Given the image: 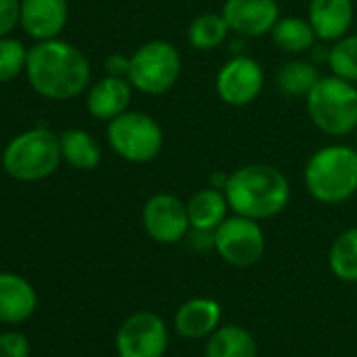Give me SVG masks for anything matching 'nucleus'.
Returning a JSON list of instances; mask_svg holds the SVG:
<instances>
[{"instance_id":"obj_1","label":"nucleus","mask_w":357,"mask_h":357,"mask_svg":"<svg viewBox=\"0 0 357 357\" xmlns=\"http://www.w3.org/2000/svg\"><path fill=\"white\" fill-rule=\"evenodd\" d=\"M26 72L32 89L55 101L78 97L91 82V63L86 55L59 38L40 40L30 49Z\"/></svg>"},{"instance_id":"obj_8","label":"nucleus","mask_w":357,"mask_h":357,"mask_svg":"<svg viewBox=\"0 0 357 357\" xmlns=\"http://www.w3.org/2000/svg\"><path fill=\"white\" fill-rule=\"evenodd\" d=\"M217 255L234 267H250L261 261L265 252V234L259 221L234 215L215 229Z\"/></svg>"},{"instance_id":"obj_15","label":"nucleus","mask_w":357,"mask_h":357,"mask_svg":"<svg viewBox=\"0 0 357 357\" xmlns=\"http://www.w3.org/2000/svg\"><path fill=\"white\" fill-rule=\"evenodd\" d=\"M355 17L353 0H311L309 3V24L315 36L321 40L336 43L347 36Z\"/></svg>"},{"instance_id":"obj_12","label":"nucleus","mask_w":357,"mask_h":357,"mask_svg":"<svg viewBox=\"0 0 357 357\" xmlns=\"http://www.w3.org/2000/svg\"><path fill=\"white\" fill-rule=\"evenodd\" d=\"M223 17L231 32L261 38L271 34L280 20V7L275 0H225Z\"/></svg>"},{"instance_id":"obj_16","label":"nucleus","mask_w":357,"mask_h":357,"mask_svg":"<svg viewBox=\"0 0 357 357\" xmlns=\"http://www.w3.org/2000/svg\"><path fill=\"white\" fill-rule=\"evenodd\" d=\"M132 99V84L126 78L105 76L95 86H91L86 97L89 114L97 120H114L124 114Z\"/></svg>"},{"instance_id":"obj_6","label":"nucleus","mask_w":357,"mask_h":357,"mask_svg":"<svg viewBox=\"0 0 357 357\" xmlns=\"http://www.w3.org/2000/svg\"><path fill=\"white\" fill-rule=\"evenodd\" d=\"M178 76H181V55L166 40L145 43L130 55L126 80L143 95L168 93Z\"/></svg>"},{"instance_id":"obj_14","label":"nucleus","mask_w":357,"mask_h":357,"mask_svg":"<svg viewBox=\"0 0 357 357\" xmlns=\"http://www.w3.org/2000/svg\"><path fill=\"white\" fill-rule=\"evenodd\" d=\"M36 305V290L26 278L0 271V321L22 324L34 315Z\"/></svg>"},{"instance_id":"obj_26","label":"nucleus","mask_w":357,"mask_h":357,"mask_svg":"<svg viewBox=\"0 0 357 357\" xmlns=\"http://www.w3.org/2000/svg\"><path fill=\"white\" fill-rule=\"evenodd\" d=\"M28 63V51L22 40L15 38H0V82L15 80Z\"/></svg>"},{"instance_id":"obj_21","label":"nucleus","mask_w":357,"mask_h":357,"mask_svg":"<svg viewBox=\"0 0 357 357\" xmlns=\"http://www.w3.org/2000/svg\"><path fill=\"white\" fill-rule=\"evenodd\" d=\"M315 30L311 28L309 20L305 22L303 17L290 15V17H280L278 24L271 30V40L273 45L284 51V53H305L313 47L315 43Z\"/></svg>"},{"instance_id":"obj_18","label":"nucleus","mask_w":357,"mask_h":357,"mask_svg":"<svg viewBox=\"0 0 357 357\" xmlns=\"http://www.w3.org/2000/svg\"><path fill=\"white\" fill-rule=\"evenodd\" d=\"M229 202L225 198V192L219 188H204L196 192L188 202V215L192 229L202 231H215L229 213Z\"/></svg>"},{"instance_id":"obj_27","label":"nucleus","mask_w":357,"mask_h":357,"mask_svg":"<svg viewBox=\"0 0 357 357\" xmlns=\"http://www.w3.org/2000/svg\"><path fill=\"white\" fill-rule=\"evenodd\" d=\"M0 357H30V340L22 332L0 334Z\"/></svg>"},{"instance_id":"obj_24","label":"nucleus","mask_w":357,"mask_h":357,"mask_svg":"<svg viewBox=\"0 0 357 357\" xmlns=\"http://www.w3.org/2000/svg\"><path fill=\"white\" fill-rule=\"evenodd\" d=\"M328 263L342 282H357V227L342 231L330 246Z\"/></svg>"},{"instance_id":"obj_30","label":"nucleus","mask_w":357,"mask_h":357,"mask_svg":"<svg viewBox=\"0 0 357 357\" xmlns=\"http://www.w3.org/2000/svg\"><path fill=\"white\" fill-rule=\"evenodd\" d=\"M355 135H357V128H355Z\"/></svg>"},{"instance_id":"obj_25","label":"nucleus","mask_w":357,"mask_h":357,"mask_svg":"<svg viewBox=\"0 0 357 357\" xmlns=\"http://www.w3.org/2000/svg\"><path fill=\"white\" fill-rule=\"evenodd\" d=\"M330 72L342 80L357 82V34H347L328 53Z\"/></svg>"},{"instance_id":"obj_9","label":"nucleus","mask_w":357,"mask_h":357,"mask_svg":"<svg viewBox=\"0 0 357 357\" xmlns=\"http://www.w3.org/2000/svg\"><path fill=\"white\" fill-rule=\"evenodd\" d=\"M168 330L164 319L153 311H137L126 317L116 334L120 357H164Z\"/></svg>"},{"instance_id":"obj_5","label":"nucleus","mask_w":357,"mask_h":357,"mask_svg":"<svg viewBox=\"0 0 357 357\" xmlns=\"http://www.w3.org/2000/svg\"><path fill=\"white\" fill-rule=\"evenodd\" d=\"M61 143L49 128L17 135L3 153V168L17 181L34 183L51 176L61 164Z\"/></svg>"},{"instance_id":"obj_23","label":"nucleus","mask_w":357,"mask_h":357,"mask_svg":"<svg viewBox=\"0 0 357 357\" xmlns=\"http://www.w3.org/2000/svg\"><path fill=\"white\" fill-rule=\"evenodd\" d=\"M229 32L223 13H202L190 24L188 38L196 51H213L225 43Z\"/></svg>"},{"instance_id":"obj_20","label":"nucleus","mask_w":357,"mask_h":357,"mask_svg":"<svg viewBox=\"0 0 357 357\" xmlns=\"http://www.w3.org/2000/svg\"><path fill=\"white\" fill-rule=\"evenodd\" d=\"M63 160L76 170H93L101 162V147L95 137L80 128H70L59 137Z\"/></svg>"},{"instance_id":"obj_17","label":"nucleus","mask_w":357,"mask_h":357,"mask_svg":"<svg viewBox=\"0 0 357 357\" xmlns=\"http://www.w3.org/2000/svg\"><path fill=\"white\" fill-rule=\"evenodd\" d=\"M221 321V305L213 298H192L178 307L174 315V328L185 338L211 336Z\"/></svg>"},{"instance_id":"obj_4","label":"nucleus","mask_w":357,"mask_h":357,"mask_svg":"<svg viewBox=\"0 0 357 357\" xmlns=\"http://www.w3.org/2000/svg\"><path fill=\"white\" fill-rule=\"evenodd\" d=\"M311 122L330 137H347L357 128V86L338 76H321L305 97Z\"/></svg>"},{"instance_id":"obj_11","label":"nucleus","mask_w":357,"mask_h":357,"mask_svg":"<svg viewBox=\"0 0 357 357\" xmlns=\"http://www.w3.org/2000/svg\"><path fill=\"white\" fill-rule=\"evenodd\" d=\"M145 234L158 244H176L188 238L192 223L188 204L172 194H155L143 206Z\"/></svg>"},{"instance_id":"obj_28","label":"nucleus","mask_w":357,"mask_h":357,"mask_svg":"<svg viewBox=\"0 0 357 357\" xmlns=\"http://www.w3.org/2000/svg\"><path fill=\"white\" fill-rule=\"evenodd\" d=\"M22 22V0H0V38L11 34Z\"/></svg>"},{"instance_id":"obj_13","label":"nucleus","mask_w":357,"mask_h":357,"mask_svg":"<svg viewBox=\"0 0 357 357\" xmlns=\"http://www.w3.org/2000/svg\"><path fill=\"white\" fill-rule=\"evenodd\" d=\"M68 0H22V26L36 40L57 38L68 24Z\"/></svg>"},{"instance_id":"obj_2","label":"nucleus","mask_w":357,"mask_h":357,"mask_svg":"<svg viewBox=\"0 0 357 357\" xmlns=\"http://www.w3.org/2000/svg\"><path fill=\"white\" fill-rule=\"evenodd\" d=\"M225 198L234 215L255 221L280 215L290 202L286 174L271 164H248L225 178Z\"/></svg>"},{"instance_id":"obj_19","label":"nucleus","mask_w":357,"mask_h":357,"mask_svg":"<svg viewBox=\"0 0 357 357\" xmlns=\"http://www.w3.org/2000/svg\"><path fill=\"white\" fill-rule=\"evenodd\" d=\"M206 357H257V340L240 326H221L208 336Z\"/></svg>"},{"instance_id":"obj_7","label":"nucleus","mask_w":357,"mask_h":357,"mask_svg":"<svg viewBox=\"0 0 357 357\" xmlns=\"http://www.w3.org/2000/svg\"><path fill=\"white\" fill-rule=\"evenodd\" d=\"M109 147L126 162L147 164L155 160L164 145L162 126L143 112H124L107 124Z\"/></svg>"},{"instance_id":"obj_10","label":"nucleus","mask_w":357,"mask_h":357,"mask_svg":"<svg viewBox=\"0 0 357 357\" xmlns=\"http://www.w3.org/2000/svg\"><path fill=\"white\" fill-rule=\"evenodd\" d=\"M265 86V72L252 57L240 55L223 63L215 78V91L219 99L229 107L250 105Z\"/></svg>"},{"instance_id":"obj_22","label":"nucleus","mask_w":357,"mask_h":357,"mask_svg":"<svg viewBox=\"0 0 357 357\" xmlns=\"http://www.w3.org/2000/svg\"><path fill=\"white\" fill-rule=\"evenodd\" d=\"M319 78L321 76H319L317 68L309 61H303V59L286 61L275 74V82H278L280 93H284L288 97H307Z\"/></svg>"},{"instance_id":"obj_3","label":"nucleus","mask_w":357,"mask_h":357,"mask_svg":"<svg viewBox=\"0 0 357 357\" xmlns=\"http://www.w3.org/2000/svg\"><path fill=\"white\" fill-rule=\"evenodd\" d=\"M305 188L319 204H342L357 192V149L326 145L305 166Z\"/></svg>"},{"instance_id":"obj_29","label":"nucleus","mask_w":357,"mask_h":357,"mask_svg":"<svg viewBox=\"0 0 357 357\" xmlns=\"http://www.w3.org/2000/svg\"><path fill=\"white\" fill-rule=\"evenodd\" d=\"M128 66H130V57H124L120 53H114L105 59V70L107 76H118V78H126L128 76Z\"/></svg>"}]
</instances>
